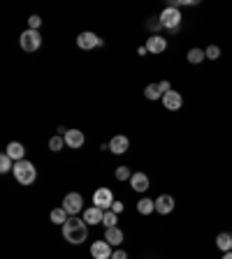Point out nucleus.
Masks as SVG:
<instances>
[{
  "label": "nucleus",
  "instance_id": "20e7f679",
  "mask_svg": "<svg viewBox=\"0 0 232 259\" xmlns=\"http://www.w3.org/2000/svg\"><path fill=\"white\" fill-rule=\"evenodd\" d=\"M19 44L26 54H35L42 46V35H39V31H23L19 37Z\"/></svg>",
  "mask_w": 232,
  "mask_h": 259
},
{
  "label": "nucleus",
  "instance_id": "b1692460",
  "mask_svg": "<svg viewBox=\"0 0 232 259\" xmlns=\"http://www.w3.org/2000/svg\"><path fill=\"white\" fill-rule=\"evenodd\" d=\"M63 146H65V139H63V134H54V137L49 139V148L54 153L63 151Z\"/></svg>",
  "mask_w": 232,
  "mask_h": 259
},
{
  "label": "nucleus",
  "instance_id": "0eeeda50",
  "mask_svg": "<svg viewBox=\"0 0 232 259\" xmlns=\"http://www.w3.org/2000/svg\"><path fill=\"white\" fill-rule=\"evenodd\" d=\"M162 107L167 109V111H179V109L184 107V97H181V93L174 91V88H172L170 93H165V95H162Z\"/></svg>",
  "mask_w": 232,
  "mask_h": 259
},
{
  "label": "nucleus",
  "instance_id": "bb28decb",
  "mask_svg": "<svg viewBox=\"0 0 232 259\" xmlns=\"http://www.w3.org/2000/svg\"><path fill=\"white\" fill-rule=\"evenodd\" d=\"M204 56H207L209 61H218V58H221V46L218 44L207 46V49H204Z\"/></svg>",
  "mask_w": 232,
  "mask_h": 259
},
{
  "label": "nucleus",
  "instance_id": "f3484780",
  "mask_svg": "<svg viewBox=\"0 0 232 259\" xmlns=\"http://www.w3.org/2000/svg\"><path fill=\"white\" fill-rule=\"evenodd\" d=\"M102 218H105V211L98 206H91L84 211V222H88V225H98V222H102Z\"/></svg>",
  "mask_w": 232,
  "mask_h": 259
},
{
  "label": "nucleus",
  "instance_id": "412c9836",
  "mask_svg": "<svg viewBox=\"0 0 232 259\" xmlns=\"http://www.w3.org/2000/svg\"><path fill=\"white\" fill-rule=\"evenodd\" d=\"M137 211L142 215H151L155 211V199H147V197L139 199V201H137Z\"/></svg>",
  "mask_w": 232,
  "mask_h": 259
},
{
  "label": "nucleus",
  "instance_id": "f8f14e48",
  "mask_svg": "<svg viewBox=\"0 0 232 259\" xmlns=\"http://www.w3.org/2000/svg\"><path fill=\"white\" fill-rule=\"evenodd\" d=\"M174 211V197L172 194H160L155 199V213L160 215H170Z\"/></svg>",
  "mask_w": 232,
  "mask_h": 259
},
{
  "label": "nucleus",
  "instance_id": "9b49d317",
  "mask_svg": "<svg viewBox=\"0 0 232 259\" xmlns=\"http://www.w3.org/2000/svg\"><path fill=\"white\" fill-rule=\"evenodd\" d=\"M63 139H65V146H68V148H81L86 141L81 130H68V132L63 134Z\"/></svg>",
  "mask_w": 232,
  "mask_h": 259
},
{
  "label": "nucleus",
  "instance_id": "1a4fd4ad",
  "mask_svg": "<svg viewBox=\"0 0 232 259\" xmlns=\"http://www.w3.org/2000/svg\"><path fill=\"white\" fill-rule=\"evenodd\" d=\"M144 46H147L149 54H165V51H167V39L155 32V35H151V37L147 39V44Z\"/></svg>",
  "mask_w": 232,
  "mask_h": 259
},
{
  "label": "nucleus",
  "instance_id": "423d86ee",
  "mask_svg": "<svg viewBox=\"0 0 232 259\" xmlns=\"http://www.w3.org/2000/svg\"><path fill=\"white\" fill-rule=\"evenodd\" d=\"M114 204V192L109 190V188H98V190L93 192V206H98L102 211H109Z\"/></svg>",
  "mask_w": 232,
  "mask_h": 259
},
{
  "label": "nucleus",
  "instance_id": "393cba45",
  "mask_svg": "<svg viewBox=\"0 0 232 259\" xmlns=\"http://www.w3.org/2000/svg\"><path fill=\"white\" fill-rule=\"evenodd\" d=\"M114 176H116V181H130V178H132V171L125 167V164H121V167H116Z\"/></svg>",
  "mask_w": 232,
  "mask_h": 259
},
{
  "label": "nucleus",
  "instance_id": "6e6552de",
  "mask_svg": "<svg viewBox=\"0 0 232 259\" xmlns=\"http://www.w3.org/2000/svg\"><path fill=\"white\" fill-rule=\"evenodd\" d=\"M77 46L79 49H84V51H91V49H95V46H102V39L95 35V32H91V31H86V32H81L77 37Z\"/></svg>",
  "mask_w": 232,
  "mask_h": 259
},
{
  "label": "nucleus",
  "instance_id": "a878e982",
  "mask_svg": "<svg viewBox=\"0 0 232 259\" xmlns=\"http://www.w3.org/2000/svg\"><path fill=\"white\" fill-rule=\"evenodd\" d=\"M116 222H118V215L114 213V211H105V218H102V225L105 227H116Z\"/></svg>",
  "mask_w": 232,
  "mask_h": 259
},
{
  "label": "nucleus",
  "instance_id": "a211bd4d",
  "mask_svg": "<svg viewBox=\"0 0 232 259\" xmlns=\"http://www.w3.org/2000/svg\"><path fill=\"white\" fill-rule=\"evenodd\" d=\"M49 220L54 222V225H65V222L70 220V215H68V211L63 208V206H58V208H51V213H49Z\"/></svg>",
  "mask_w": 232,
  "mask_h": 259
},
{
  "label": "nucleus",
  "instance_id": "f257e3e1",
  "mask_svg": "<svg viewBox=\"0 0 232 259\" xmlns=\"http://www.w3.org/2000/svg\"><path fill=\"white\" fill-rule=\"evenodd\" d=\"M63 238L72 245H81L88 238V225L79 218H70L65 225H63Z\"/></svg>",
  "mask_w": 232,
  "mask_h": 259
},
{
  "label": "nucleus",
  "instance_id": "2f4dec72",
  "mask_svg": "<svg viewBox=\"0 0 232 259\" xmlns=\"http://www.w3.org/2000/svg\"><path fill=\"white\" fill-rule=\"evenodd\" d=\"M109 211H114L116 215H118V213H123V204H121V201H114V204H112V208H109Z\"/></svg>",
  "mask_w": 232,
  "mask_h": 259
},
{
  "label": "nucleus",
  "instance_id": "5701e85b",
  "mask_svg": "<svg viewBox=\"0 0 232 259\" xmlns=\"http://www.w3.org/2000/svg\"><path fill=\"white\" fill-rule=\"evenodd\" d=\"M12 169H14V160L9 158L7 153H2V155H0V171L7 174V171H12Z\"/></svg>",
  "mask_w": 232,
  "mask_h": 259
},
{
  "label": "nucleus",
  "instance_id": "f03ea898",
  "mask_svg": "<svg viewBox=\"0 0 232 259\" xmlns=\"http://www.w3.org/2000/svg\"><path fill=\"white\" fill-rule=\"evenodd\" d=\"M14 178L19 185H33L35 181H38V169H35V164L28 160H21V162H14Z\"/></svg>",
  "mask_w": 232,
  "mask_h": 259
},
{
  "label": "nucleus",
  "instance_id": "72a5a7b5",
  "mask_svg": "<svg viewBox=\"0 0 232 259\" xmlns=\"http://www.w3.org/2000/svg\"><path fill=\"white\" fill-rule=\"evenodd\" d=\"M221 259H232V250L230 252H223V257H221Z\"/></svg>",
  "mask_w": 232,
  "mask_h": 259
},
{
  "label": "nucleus",
  "instance_id": "dca6fc26",
  "mask_svg": "<svg viewBox=\"0 0 232 259\" xmlns=\"http://www.w3.org/2000/svg\"><path fill=\"white\" fill-rule=\"evenodd\" d=\"M105 241H107L112 248H118V245L123 243V231L118 227H109L107 231H105Z\"/></svg>",
  "mask_w": 232,
  "mask_h": 259
},
{
  "label": "nucleus",
  "instance_id": "4468645a",
  "mask_svg": "<svg viewBox=\"0 0 232 259\" xmlns=\"http://www.w3.org/2000/svg\"><path fill=\"white\" fill-rule=\"evenodd\" d=\"M130 185L135 192H147L151 185H149V176L144 174V171H135L130 178Z\"/></svg>",
  "mask_w": 232,
  "mask_h": 259
},
{
  "label": "nucleus",
  "instance_id": "39448f33",
  "mask_svg": "<svg viewBox=\"0 0 232 259\" xmlns=\"http://www.w3.org/2000/svg\"><path fill=\"white\" fill-rule=\"evenodd\" d=\"M63 208L68 211L70 218H75L77 213L84 211V197H81L79 192H68V194L63 197Z\"/></svg>",
  "mask_w": 232,
  "mask_h": 259
},
{
  "label": "nucleus",
  "instance_id": "cd10ccee",
  "mask_svg": "<svg viewBox=\"0 0 232 259\" xmlns=\"http://www.w3.org/2000/svg\"><path fill=\"white\" fill-rule=\"evenodd\" d=\"M147 28H149V31H154V35H155V31H160V28H162L160 16H151V19L147 21Z\"/></svg>",
  "mask_w": 232,
  "mask_h": 259
},
{
  "label": "nucleus",
  "instance_id": "9d476101",
  "mask_svg": "<svg viewBox=\"0 0 232 259\" xmlns=\"http://www.w3.org/2000/svg\"><path fill=\"white\" fill-rule=\"evenodd\" d=\"M112 245L107 243V241H95V243L91 245V257L93 259H112Z\"/></svg>",
  "mask_w": 232,
  "mask_h": 259
},
{
  "label": "nucleus",
  "instance_id": "2eb2a0df",
  "mask_svg": "<svg viewBox=\"0 0 232 259\" xmlns=\"http://www.w3.org/2000/svg\"><path fill=\"white\" fill-rule=\"evenodd\" d=\"M5 153H7V155H9V158H12L14 162L26 160V148H23V144H19V141H12V144H7Z\"/></svg>",
  "mask_w": 232,
  "mask_h": 259
},
{
  "label": "nucleus",
  "instance_id": "7c9ffc66",
  "mask_svg": "<svg viewBox=\"0 0 232 259\" xmlns=\"http://www.w3.org/2000/svg\"><path fill=\"white\" fill-rule=\"evenodd\" d=\"M158 88H160V93L165 95V93L172 91V84H170V81H158Z\"/></svg>",
  "mask_w": 232,
  "mask_h": 259
},
{
  "label": "nucleus",
  "instance_id": "aec40b11",
  "mask_svg": "<svg viewBox=\"0 0 232 259\" xmlns=\"http://www.w3.org/2000/svg\"><path fill=\"white\" fill-rule=\"evenodd\" d=\"M204 58H207V56H204V49H197V46H193V49L186 54V61L191 63V65H200Z\"/></svg>",
  "mask_w": 232,
  "mask_h": 259
},
{
  "label": "nucleus",
  "instance_id": "4be33fe9",
  "mask_svg": "<svg viewBox=\"0 0 232 259\" xmlns=\"http://www.w3.org/2000/svg\"><path fill=\"white\" fill-rule=\"evenodd\" d=\"M144 97L151 99V102H154V99H160L162 93H160V88H158V84H149L147 88H144Z\"/></svg>",
  "mask_w": 232,
  "mask_h": 259
},
{
  "label": "nucleus",
  "instance_id": "c85d7f7f",
  "mask_svg": "<svg viewBox=\"0 0 232 259\" xmlns=\"http://www.w3.org/2000/svg\"><path fill=\"white\" fill-rule=\"evenodd\" d=\"M39 23H42V19H39L38 14H33L31 19H28V31H38V28H39Z\"/></svg>",
  "mask_w": 232,
  "mask_h": 259
},
{
  "label": "nucleus",
  "instance_id": "ddd939ff",
  "mask_svg": "<svg viewBox=\"0 0 232 259\" xmlns=\"http://www.w3.org/2000/svg\"><path fill=\"white\" fill-rule=\"evenodd\" d=\"M128 146H130V139L125 137V134H116V137H112V141H109V151L114 153V155H123V153L128 151Z\"/></svg>",
  "mask_w": 232,
  "mask_h": 259
},
{
  "label": "nucleus",
  "instance_id": "6ab92c4d",
  "mask_svg": "<svg viewBox=\"0 0 232 259\" xmlns=\"http://www.w3.org/2000/svg\"><path fill=\"white\" fill-rule=\"evenodd\" d=\"M216 248L221 252H230L232 250V234H228V231H221L216 236Z\"/></svg>",
  "mask_w": 232,
  "mask_h": 259
},
{
  "label": "nucleus",
  "instance_id": "7ed1b4c3",
  "mask_svg": "<svg viewBox=\"0 0 232 259\" xmlns=\"http://www.w3.org/2000/svg\"><path fill=\"white\" fill-rule=\"evenodd\" d=\"M160 23H162V28L165 31H170V32H177L179 28H181V12H179L177 7H167L162 9V14H160Z\"/></svg>",
  "mask_w": 232,
  "mask_h": 259
},
{
  "label": "nucleus",
  "instance_id": "473e14b6",
  "mask_svg": "<svg viewBox=\"0 0 232 259\" xmlns=\"http://www.w3.org/2000/svg\"><path fill=\"white\" fill-rule=\"evenodd\" d=\"M137 54H139V56H147V54H149V51H147V46H139V49H137Z\"/></svg>",
  "mask_w": 232,
  "mask_h": 259
},
{
  "label": "nucleus",
  "instance_id": "c756f323",
  "mask_svg": "<svg viewBox=\"0 0 232 259\" xmlns=\"http://www.w3.org/2000/svg\"><path fill=\"white\" fill-rule=\"evenodd\" d=\"M112 259H128V252L121 250V248H116V250L112 252Z\"/></svg>",
  "mask_w": 232,
  "mask_h": 259
}]
</instances>
